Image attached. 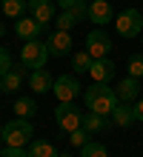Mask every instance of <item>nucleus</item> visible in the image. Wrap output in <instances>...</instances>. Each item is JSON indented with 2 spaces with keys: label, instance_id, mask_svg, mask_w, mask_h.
I'll list each match as a JSON object with an SVG mask.
<instances>
[{
  "label": "nucleus",
  "instance_id": "a878e982",
  "mask_svg": "<svg viewBox=\"0 0 143 157\" xmlns=\"http://www.w3.org/2000/svg\"><path fill=\"white\" fill-rule=\"evenodd\" d=\"M0 157H26V149L23 146H6V149H0Z\"/></svg>",
  "mask_w": 143,
  "mask_h": 157
},
{
  "label": "nucleus",
  "instance_id": "6ab92c4d",
  "mask_svg": "<svg viewBox=\"0 0 143 157\" xmlns=\"http://www.w3.org/2000/svg\"><path fill=\"white\" fill-rule=\"evenodd\" d=\"M23 71H26L23 66H17V69L12 66V69L3 75V89H6V91H17V89L23 86Z\"/></svg>",
  "mask_w": 143,
  "mask_h": 157
},
{
  "label": "nucleus",
  "instance_id": "4468645a",
  "mask_svg": "<svg viewBox=\"0 0 143 157\" xmlns=\"http://www.w3.org/2000/svg\"><path fill=\"white\" fill-rule=\"evenodd\" d=\"M29 12H32L34 20L49 23L54 17V0H29Z\"/></svg>",
  "mask_w": 143,
  "mask_h": 157
},
{
  "label": "nucleus",
  "instance_id": "2f4dec72",
  "mask_svg": "<svg viewBox=\"0 0 143 157\" xmlns=\"http://www.w3.org/2000/svg\"><path fill=\"white\" fill-rule=\"evenodd\" d=\"M80 3H92V0H80Z\"/></svg>",
  "mask_w": 143,
  "mask_h": 157
},
{
  "label": "nucleus",
  "instance_id": "aec40b11",
  "mask_svg": "<svg viewBox=\"0 0 143 157\" xmlns=\"http://www.w3.org/2000/svg\"><path fill=\"white\" fill-rule=\"evenodd\" d=\"M0 9H3V14H6V17H14V20H20L23 12L29 9V0H3V3H0Z\"/></svg>",
  "mask_w": 143,
  "mask_h": 157
},
{
  "label": "nucleus",
  "instance_id": "9d476101",
  "mask_svg": "<svg viewBox=\"0 0 143 157\" xmlns=\"http://www.w3.org/2000/svg\"><path fill=\"white\" fill-rule=\"evenodd\" d=\"M46 46H49V54H52V57H66V54L72 52V34L63 32V29H57V32L49 34Z\"/></svg>",
  "mask_w": 143,
  "mask_h": 157
},
{
  "label": "nucleus",
  "instance_id": "bb28decb",
  "mask_svg": "<svg viewBox=\"0 0 143 157\" xmlns=\"http://www.w3.org/2000/svg\"><path fill=\"white\" fill-rule=\"evenodd\" d=\"M9 69H12V57H9V52H6V49H0V77H3Z\"/></svg>",
  "mask_w": 143,
  "mask_h": 157
},
{
  "label": "nucleus",
  "instance_id": "39448f33",
  "mask_svg": "<svg viewBox=\"0 0 143 157\" xmlns=\"http://www.w3.org/2000/svg\"><path fill=\"white\" fill-rule=\"evenodd\" d=\"M114 29H117V34H123V37H137L143 32V14L137 9H123V12L114 17Z\"/></svg>",
  "mask_w": 143,
  "mask_h": 157
},
{
  "label": "nucleus",
  "instance_id": "ddd939ff",
  "mask_svg": "<svg viewBox=\"0 0 143 157\" xmlns=\"http://www.w3.org/2000/svg\"><path fill=\"white\" fill-rule=\"evenodd\" d=\"M52 86H54V77L46 69H34L32 75H29V89H32L34 94H46V91H52Z\"/></svg>",
  "mask_w": 143,
  "mask_h": 157
},
{
  "label": "nucleus",
  "instance_id": "a211bd4d",
  "mask_svg": "<svg viewBox=\"0 0 143 157\" xmlns=\"http://www.w3.org/2000/svg\"><path fill=\"white\" fill-rule=\"evenodd\" d=\"M14 114H17V117L32 120V117L37 114V103H34V97H17V100H14Z\"/></svg>",
  "mask_w": 143,
  "mask_h": 157
},
{
  "label": "nucleus",
  "instance_id": "7c9ffc66",
  "mask_svg": "<svg viewBox=\"0 0 143 157\" xmlns=\"http://www.w3.org/2000/svg\"><path fill=\"white\" fill-rule=\"evenodd\" d=\"M0 91H6V89H3V80H0Z\"/></svg>",
  "mask_w": 143,
  "mask_h": 157
},
{
  "label": "nucleus",
  "instance_id": "dca6fc26",
  "mask_svg": "<svg viewBox=\"0 0 143 157\" xmlns=\"http://www.w3.org/2000/svg\"><path fill=\"white\" fill-rule=\"evenodd\" d=\"M26 157H60V154L49 140H32L26 149Z\"/></svg>",
  "mask_w": 143,
  "mask_h": 157
},
{
  "label": "nucleus",
  "instance_id": "1a4fd4ad",
  "mask_svg": "<svg viewBox=\"0 0 143 157\" xmlns=\"http://www.w3.org/2000/svg\"><path fill=\"white\" fill-rule=\"evenodd\" d=\"M89 20L92 23H97V29H103L106 23L114 20V9L109 0H92L89 3Z\"/></svg>",
  "mask_w": 143,
  "mask_h": 157
},
{
  "label": "nucleus",
  "instance_id": "f257e3e1",
  "mask_svg": "<svg viewBox=\"0 0 143 157\" xmlns=\"http://www.w3.org/2000/svg\"><path fill=\"white\" fill-rule=\"evenodd\" d=\"M83 103L89 112H97V114H112L114 106L120 103L117 91L109 89V83H94V86L83 89Z\"/></svg>",
  "mask_w": 143,
  "mask_h": 157
},
{
  "label": "nucleus",
  "instance_id": "6e6552de",
  "mask_svg": "<svg viewBox=\"0 0 143 157\" xmlns=\"http://www.w3.org/2000/svg\"><path fill=\"white\" fill-rule=\"evenodd\" d=\"M46 26L49 23H40V20H34V17H20V20L14 23V34L23 37V40H37L46 32Z\"/></svg>",
  "mask_w": 143,
  "mask_h": 157
},
{
  "label": "nucleus",
  "instance_id": "f03ea898",
  "mask_svg": "<svg viewBox=\"0 0 143 157\" xmlns=\"http://www.w3.org/2000/svg\"><path fill=\"white\" fill-rule=\"evenodd\" d=\"M0 137L6 140V146H26V143H32L34 128H32V123L26 117H14L0 128Z\"/></svg>",
  "mask_w": 143,
  "mask_h": 157
},
{
  "label": "nucleus",
  "instance_id": "2eb2a0df",
  "mask_svg": "<svg viewBox=\"0 0 143 157\" xmlns=\"http://www.w3.org/2000/svg\"><path fill=\"white\" fill-rule=\"evenodd\" d=\"M112 123L120 126V128L132 126V123H135V106H132V103H117L114 112H112Z\"/></svg>",
  "mask_w": 143,
  "mask_h": 157
},
{
  "label": "nucleus",
  "instance_id": "4be33fe9",
  "mask_svg": "<svg viewBox=\"0 0 143 157\" xmlns=\"http://www.w3.org/2000/svg\"><path fill=\"white\" fill-rule=\"evenodd\" d=\"M92 63H94V57L83 49V52H77V54H74L72 66H74V71H89V69H92Z\"/></svg>",
  "mask_w": 143,
  "mask_h": 157
},
{
  "label": "nucleus",
  "instance_id": "393cba45",
  "mask_svg": "<svg viewBox=\"0 0 143 157\" xmlns=\"http://www.w3.org/2000/svg\"><path fill=\"white\" fill-rule=\"evenodd\" d=\"M69 143L77 146V149H83V146L89 143V132H86V128H74V132L69 134Z\"/></svg>",
  "mask_w": 143,
  "mask_h": 157
},
{
  "label": "nucleus",
  "instance_id": "c85d7f7f",
  "mask_svg": "<svg viewBox=\"0 0 143 157\" xmlns=\"http://www.w3.org/2000/svg\"><path fill=\"white\" fill-rule=\"evenodd\" d=\"M135 120L143 123V97H137V103H135Z\"/></svg>",
  "mask_w": 143,
  "mask_h": 157
},
{
  "label": "nucleus",
  "instance_id": "f3484780",
  "mask_svg": "<svg viewBox=\"0 0 143 157\" xmlns=\"http://www.w3.org/2000/svg\"><path fill=\"white\" fill-rule=\"evenodd\" d=\"M106 126H109V114H97V112L83 114V128H86L89 134H97V132H103Z\"/></svg>",
  "mask_w": 143,
  "mask_h": 157
},
{
  "label": "nucleus",
  "instance_id": "5701e85b",
  "mask_svg": "<svg viewBox=\"0 0 143 157\" xmlns=\"http://www.w3.org/2000/svg\"><path fill=\"white\" fill-rule=\"evenodd\" d=\"M74 23H80V20H77V14H74L72 9H69V12H63V14H57V29L69 32V29H72Z\"/></svg>",
  "mask_w": 143,
  "mask_h": 157
},
{
  "label": "nucleus",
  "instance_id": "cd10ccee",
  "mask_svg": "<svg viewBox=\"0 0 143 157\" xmlns=\"http://www.w3.org/2000/svg\"><path fill=\"white\" fill-rule=\"evenodd\" d=\"M77 3H80V0H57V6H60L63 12H69V9H74Z\"/></svg>",
  "mask_w": 143,
  "mask_h": 157
},
{
  "label": "nucleus",
  "instance_id": "412c9836",
  "mask_svg": "<svg viewBox=\"0 0 143 157\" xmlns=\"http://www.w3.org/2000/svg\"><path fill=\"white\" fill-rule=\"evenodd\" d=\"M80 157H109V151H106V146H103V143L89 140V143L80 149Z\"/></svg>",
  "mask_w": 143,
  "mask_h": 157
},
{
  "label": "nucleus",
  "instance_id": "0eeeda50",
  "mask_svg": "<svg viewBox=\"0 0 143 157\" xmlns=\"http://www.w3.org/2000/svg\"><path fill=\"white\" fill-rule=\"evenodd\" d=\"M52 91L57 94V103H72L74 97H80V83L74 80L72 75H60L54 80V86H52Z\"/></svg>",
  "mask_w": 143,
  "mask_h": 157
},
{
  "label": "nucleus",
  "instance_id": "9b49d317",
  "mask_svg": "<svg viewBox=\"0 0 143 157\" xmlns=\"http://www.w3.org/2000/svg\"><path fill=\"white\" fill-rule=\"evenodd\" d=\"M114 91H117L120 103H135V100L140 97V80L129 75V77H123V80L117 83V89H114Z\"/></svg>",
  "mask_w": 143,
  "mask_h": 157
},
{
  "label": "nucleus",
  "instance_id": "7ed1b4c3",
  "mask_svg": "<svg viewBox=\"0 0 143 157\" xmlns=\"http://www.w3.org/2000/svg\"><path fill=\"white\" fill-rule=\"evenodd\" d=\"M52 54H49V46L40 43V40H26L23 43V49H20V66L23 69H43L46 66V60H49Z\"/></svg>",
  "mask_w": 143,
  "mask_h": 157
},
{
  "label": "nucleus",
  "instance_id": "c756f323",
  "mask_svg": "<svg viewBox=\"0 0 143 157\" xmlns=\"http://www.w3.org/2000/svg\"><path fill=\"white\" fill-rule=\"evenodd\" d=\"M3 34H6V29H3V26H0V37H3Z\"/></svg>",
  "mask_w": 143,
  "mask_h": 157
},
{
  "label": "nucleus",
  "instance_id": "b1692460",
  "mask_svg": "<svg viewBox=\"0 0 143 157\" xmlns=\"http://www.w3.org/2000/svg\"><path fill=\"white\" fill-rule=\"evenodd\" d=\"M129 75L132 77H143V54H132L129 57Z\"/></svg>",
  "mask_w": 143,
  "mask_h": 157
},
{
  "label": "nucleus",
  "instance_id": "f8f14e48",
  "mask_svg": "<svg viewBox=\"0 0 143 157\" xmlns=\"http://www.w3.org/2000/svg\"><path fill=\"white\" fill-rule=\"evenodd\" d=\"M114 71H117V66L109 60V57H97L92 63V69H89V75L94 77V83H109L114 77Z\"/></svg>",
  "mask_w": 143,
  "mask_h": 157
},
{
  "label": "nucleus",
  "instance_id": "20e7f679",
  "mask_svg": "<svg viewBox=\"0 0 143 157\" xmlns=\"http://www.w3.org/2000/svg\"><path fill=\"white\" fill-rule=\"evenodd\" d=\"M54 120H57V128H63L66 134H72L74 128H83V114L74 103H57Z\"/></svg>",
  "mask_w": 143,
  "mask_h": 157
},
{
  "label": "nucleus",
  "instance_id": "423d86ee",
  "mask_svg": "<svg viewBox=\"0 0 143 157\" xmlns=\"http://www.w3.org/2000/svg\"><path fill=\"white\" fill-rule=\"evenodd\" d=\"M86 52H89L94 60H97V57H109V52H112V37H109L103 29H92L89 34H86Z\"/></svg>",
  "mask_w": 143,
  "mask_h": 157
}]
</instances>
